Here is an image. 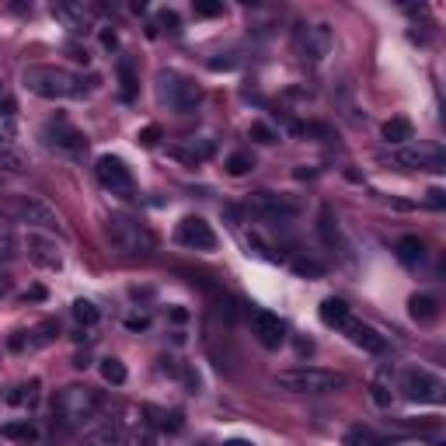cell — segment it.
<instances>
[{
	"instance_id": "6da1fadb",
	"label": "cell",
	"mask_w": 446,
	"mask_h": 446,
	"mask_svg": "<svg viewBox=\"0 0 446 446\" xmlns=\"http://www.w3.org/2000/svg\"><path fill=\"white\" fill-rule=\"evenodd\" d=\"M21 84H25V91H32L35 98H49V101L84 95V81H81L73 70H66V66H53V63L25 66Z\"/></svg>"
},
{
	"instance_id": "7a4b0ae2",
	"label": "cell",
	"mask_w": 446,
	"mask_h": 446,
	"mask_svg": "<svg viewBox=\"0 0 446 446\" xmlns=\"http://www.w3.org/2000/svg\"><path fill=\"white\" fill-rule=\"evenodd\" d=\"M101 408V394H98L95 387H88V383H70L63 387L60 394H56V405H53V412L56 418L63 422L66 429H77V425H84V422H91Z\"/></svg>"
},
{
	"instance_id": "3957f363",
	"label": "cell",
	"mask_w": 446,
	"mask_h": 446,
	"mask_svg": "<svg viewBox=\"0 0 446 446\" xmlns=\"http://www.w3.org/2000/svg\"><path fill=\"white\" fill-rule=\"evenodd\" d=\"M279 390L289 394H335L346 387V377L335 370H318V366H296V370H283L276 377Z\"/></svg>"
},
{
	"instance_id": "277c9868",
	"label": "cell",
	"mask_w": 446,
	"mask_h": 446,
	"mask_svg": "<svg viewBox=\"0 0 446 446\" xmlns=\"http://www.w3.org/2000/svg\"><path fill=\"white\" fill-rule=\"evenodd\" d=\"M108 241H112V248L123 251V255H150L154 244H157L154 234L140 220L126 217V213H115V217L108 220Z\"/></svg>"
},
{
	"instance_id": "5b68a950",
	"label": "cell",
	"mask_w": 446,
	"mask_h": 446,
	"mask_svg": "<svg viewBox=\"0 0 446 446\" xmlns=\"http://www.w3.org/2000/svg\"><path fill=\"white\" fill-rule=\"evenodd\" d=\"M157 91H160V101L171 105L175 112H192L202 101L199 84L189 81V77H182V73H171V70H164L157 77Z\"/></svg>"
},
{
	"instance_id": "8992f818",
	"label": "cell",
	"mask_w": 446,
	"mask_h": 446,
	"mask_svg": "<svg viewBox=\"0 0 446 446\" xmlns=\"http://www.w3.org/2000/svg\"><path fill=\"white\" fill-rule=\"evenodd\" d=\"M293 49L304 63H321L331 53V28L328 25H296Z\"/></svg>"
},
{
	"instance_id": "52a82bcc",
	"label": "cell",
	"mask_w": 446,
	"mask_h": 446,
	"mask_svg": "<svg viewBox=\"0 0 446 446\" xmlns=\"http://www.w3.org/2000/svg\"><path fill=\"white\" fill-rule=\"evenodd\" d=\"M95 171H98V182L112 192V195H123V199H133V195H136L133 171L126 167V160H123V157L101 154V157H98V164H95Z\"/></svg>"
},
{
	"instance_id": "ba28073f",
	"label": "cell",
	"mask_w": 446,
	"mask_h": 446,
	"mask_svg": "<svg viewBox=\"0 0 446 446\" xmlns=\"http://www.w3.org/2000/svg\"><path fill=\"white\" fill-rule=\"evenodd\" d=\"M248 209L255 213L258 220L286 223L300 213V202L289 199V195H276V192H255V195L248 199Z\"/></svg>"
},
{
	"instance_id": "9c48e42d",
	"label": "cell",
	"mask_w": 446,
	"mask_h": 446,
	"mask_svg": "<svg viewBox=\"0 0 446 446\" xmlns=\"http://www.w3.org/2000/svg\"><path fill=\"white\" fill-rule=\"evenodd\" d=\"M42 140H46L49 147L63 150V154H84V150H88L84 133L73 126L70 119H63V115H56V119H49V123L42 126Z\"/></svg>"
},
{
	"instance_id": "30bf717a",
	"label": "cell",
	"mask_w": 446,
	"mask_h": 446,
	"mask_svg": "<svg viewBox=\"0 0 446 446\" xmlns=\"http://www.w3.org/2000/svg\"><path fill=\"white\" fill-rule=\"evenodd\" d=\"M401 390H405L408 401H429V405H440L446 387H443V380L432 377L429 370H408V373L401 377Z\"/></svg>"
},
{
	"instance_id": "8fae6325",
	"label": "cell",
	"mask_w": 446,
	"mask_h": 446,
	"mask_svg": "<svg viewBox=\"0 0 446 446\" xmlns=\"http://www.w3.org/2000/svg\"><path fill=\"white\" fill-rule=\"evenodd\" d=\"M11 209H14V217L21 223H28V227H42V230H60V217H56V209L53 206H46L42 199H35V195H18L14 202H11Z\"/></svg>"
},
{
	"instance_id": "7c38bea8",
	"label": "cell",
	"mask_w": 446,
	"mask_h": 446,
	"mask_svg": "<svg viewBox=\"0 0 446 446\" xmlns=\"http://www.w3.org/2000/svg\"><path fill=\"white\" fill-rule=\"evenodd\" d=\"M175 241L182 248H192V251H213L217 248V234L202 217H185L175 230Z\"/></svg>"
},
{
	"instance_id": "4fadbf2b",
	"label": "cell",
	"mask_w": 446,
	"mask_h": 446,
	"mask_svg": "<svg viewBox=\"0 0 446 446\" xmlns=\"http://www.w3.org/2000/svg\"><path fill=\"white\" fill-rule=\"evenodd\" d=\"M394 160H398L401 167H408V171H446L443 150L432 147V143H422V147H415V150H398Z\"/></svg>"
},
{
	"instance_id": "5bb4252c",
	"label": "cell",
	"mask_w": 446,
	"mask_h": 446,
	"mask_svg": "<svg viewBox=\"0 0 446 446\" xmlns=\"http://www.w3.org/2000/svg\"><path fill=\"white\" fill-rule=\"evenodd\" d=\"M251 328H255V338L265 349H279V346L286 342V324L279 321V314L255 311V314H251Z\"/></svg>"
},
{
	"instance_id": "9a60e30c",
	"label": "cell",
	"mask_w": 446,
	"mask_h": 446,
	"mask_svg": "<svg viewBox=\"0 0 446 446\" xmlns=\"http://www.w3.org/2000/svg\"><path fill=\"white\" fill-rule=\"evenodd\" d=\"M346 328V335H349L352 346H359L363 352H373V356H380L383 349H387V338H383L377 328H370V324H363V321H346L342 324Z\"/></svg>"
},
{
	"instance_id": "2e32d148",
	"label": "cell",
	"mask_w": 446,
	"mask_h": 446,
	"mask_svg": "<svg viewBox=\"0 0 446 446\" xmlns=\"http://www.w3.org/2000/svg\"><path fill=\"white\" fill-rule=\"evenodd\" d=\"M84 446H126V425L119 418H108V422H101L88 432Z\"/></svg>"
},
{
	"instance_id": "e0dca14e",
	"label": "cell",
	"mask_w": 446,
	"mask_h": 446,
	"mask_svg": "<svg viewBox=\"0 0 446 446\" xmlns=\"http://www.w3.org/2000/svg\"><path fill=\"white\" fill-rule=\"evenodd\" d=\"M28 258H32L35 265H42V269H60V265H63L60 248H56L53 241L38 237V234H28Z\"/></svg>"
},
{
	"instance_id": "ac0fdd59",
	"label": "cell",
	"mask_w": 446,
	"mask_h": 446,
	"mask_svg": "<svg viewBox=\"0 0 446 446\" xmlns=\"http://www.w3.org/2000/svg\"><path fill=\"white\" fill-rule=\"evenodd\" d=\"M53 14L66 21L73 32H81V28H88L91 25V18H95V7H84V4H53Z\"/></svg>"
},
{
	"instance_id": "d6986e66",
	"label": "cell",
	"mask_w": 446,
	"mask_h": 446,
	"mask_svg": "<svg viewBox=\"0 0 446 446\" xmlns=\"http://www.w3.org/2000/svg\"><path fill=\"white\" fill-rule=\"evenodd\" d=\"M0 436H4V440H14V443H21V446H35V443H38V429H35L28 418L0 425Z\"/></svg>"
},
{
	"instance_id": "ffe728a7",
	"label": "cell",
	"mask_w": 446,
	"mask_h": 446,
	"mask_svg": "<svg viewBox=\"0 0 446 446\" xmlns=\"http://www.w3.org/2000/svg\"><path fill=\"white\" fill-rule=\"evenodd\" d=\"M398 258H401V265L415 269V265H422V261H425V244H422L415 234H408V237H401V241H398Z\"/></svg>"
},
{
	"instance_id": "44dd1931",
	"label": "cell",
	"mask_w": 446,
	"mask_h": 446,
	"mask_svg": "<svg viewBox=\"0 0 446 446\" xmlns=\"http://www.w3.org/2000/svg\"><path fill=\"white\" fill-rule=\"evenodd\" d=\"M321 321H324L328 328H342V324L349 321V304L338 300V296H328V300L321 304Z\"/></svg>"
},
{
	"instance_id": "7402d4cb",
	"label": "cell",
	"mask_w": 446,
	"mask_h": 446,
	"mask_svg": "<svg viewBox=\"0 0 446 446\" xmlns=\"http://www.w3.org/2000/svg\"><path fill=\"white\" fill-rule=\"evenodd\" d=\"M383 140L387 143H408V140H415V126L405 115H394V119L383 123Z\"/></svg>"
},
{
	"instance_id": "603a6c76",
	"label": "cell",
	"mask_w": 446,
	"mask_h": 446,
	"mask_svg": "<svg viewBox=\"0 0 446 446\" xmlns=\"http://www.w3.org/2000/svg\"><path fill=\"white\" fill-rule=\"evenodd\" d=\"M18 255V234H14V223L7 217H0V261H11Z\"/></svg>"
},
{
	"instance_id": "cb8c5ba5",
	"label": "cell",
	"mask_w": 446,
	"mask_h": 446,
	"mask_svg": "<svg viewBox=\"0 0 446 446\" xmlns=\"http://www.w3.org/2000/svg\"><path fill=\"white\" fill-rule=\"evenodd\" d=\"M318 230H321V237H324V244H328V248L342 244V230H338V220H335V213H331V209H321Z\"/></svg>"
},
{
	"instance_id": "d4e9b609",
	"label": "cell",
	"mask_w": 446,
	"mask_h": 446,
	"mask_svg": "<svg viewBox=\"0 0 446 446\" xmlns=\"http://www.w3.org/2000/svg\"><path fill=\"white\" fill-rule=\"evenodd\" d=\"M408 307H412V318L422 321V324L436 321V314H440V307H436V300H432V296H412V300H408Z\"/></svg>"
},
{
	"instance_id": "484cf974",
	"label": "cell",
	"mask_w": 446,
	"mask_h": 446,
	"mask_svg": "<svg viewBox=\"0 0 446 446\" xmlns=\"http://www.w3.org/2000/svg\"><path fill=\"white\" fill-rule=\"evenodd\" d=\"M0 167H7V171H14V175H21L25 167H28V160L21 150H14L7 140H0Z\"/></svg>"
},
{
	"instance_id": "4316f807",
	"label": "cell",
	"mask_w": 446,
	"mask_h": 446,
	"mask_svg": "<svg viewBox=\"0 0 446 446\" xmlns=\"http://www.w3.org/2000/svg\"><path fill=\"white\" fill-rule=\"evenodd\" d=\"M171 154H175L178 160H189V164H195V160H206L209 154H213V143H195V140H192L189 147H175Z\"/></svg>"
},
{
	"instance_id": "83f0119b",
	"label": "cell",
	"mask_w": 446,
	"mask_h": 446,
	"mask_svg": "<svg viewBox=\"0 0 446 446\" xmlns=\"http://www.w3.org/2000/svg\"><path fill=\"white\" fill-rule=\"evenodd\" d=\"M101 377L119 387V383H126V366H123L115 356H108V359H101Z\"/></svg>"
},
{
	"instance_id": "f1b7e54d",
	"label": "cell",
	"mask_w": 446,
	"mask_h": 446,
	"mask_svg": "<svg viewBox=\"0 0 446 446\" xmlns=\"http://www.w3.org/2000/svg\"><path fill=\"white\" fill-rule=\"evenodd\" d=\"M73 318L81 321L84 328H91V324H98V318H101V311H98V307L91 304V300H77V304H73Z\"/></svg>"
},
{
	"instance_id": "f546056e",
	"label": "cell",
	"mask_w": 446,
	"mask_h": 446,
	"mask_svg": "<svg viewBox=\"0 0 446 446\" xmlns=\"http://www.w3.org/2000/svg\"><path fill=\"white\" fill-rule=\"evenodd\" d=\"M251 167H255V157H251V154H230V160H227V175H234V178L248 175Z\"/></svg>"
},
{
	"instance_id": "4dcf8cb0",
	"label": "cell",
	"mask_w": 446,
	"mask_h": 446,
	"mask_svg": "<svg viewBox=\"0 0 446 446\" xmlns=\"http://www.w3.org/2000/svg\"><path fill=\"white\" fill-rule=\"evenodd\" d=\"M346 446H377V440H373V432L366 425H352L346 432Z\"/></svg>"
},
{
	"instance_id": "1f68e13d",
	"label": "cell",
	"mask_w": 446,
	"mask_h": 446,
	"mask_svg": "<svg viewBox=\"0 0 446 446\" xmlns=\"http://www.w3.org/2000/svg\"><path fill=\"white\" fill-rule=\"evenodd\" d=\"M119 77H123V98L133 101V95H136V77H133V63H129V60L119 63Z\"/></svg>"
},
{
	"instance_id": "d6a6232c",
	"label": "cell",
	"mask_w": 446,
	"mask_h": 446,
	"mask_svg": "<svg viewBox=\"0 0 446 446\" xmlns=\"http://www.w3.org/2000/svg\"><path fill=\"white\" fill-rule=\"evenodd\" d=\"M53 335H60V328H56V321H46V324L35 331V338L28 346H46V342H53Z\"/></svg>"
},
{
	"instance_id": "836d02e7",
	"label": "cell",
	"mask_w": 446,
	"mask_h": 446,
	"mask_svg": "<svg viewBox=\"0 0 446 446\" xmlns=\"http://www.w3.org/2000/svg\"><path fill=\"white\" fill-rule=\"evenodd\" d=\"M7 401H11V405H25V401L32 405L35 401V383H28V387H14V390L7 394Z\"/></svg>"
},
{
	"instance_id": "e575fe53",
	"label": "cell",
	"mask_w": 446,
	"mask_h": 446,
	"mask_svg": "<svg viewBox=\"0 0 446 446\" xmlns=\"http://www.w3.org/2000/svg\"><path fill=\"white\" fill-rule=\"evenodd\" d=\"M248 133H251V136H255L258 143H276V140H279V136H276V133H272V129L265 126V123H251V129H248Z\"/></svg>"
},
{
	"instance_id": "d590c367",
	"label": "cell",
	"mask_w": 446,
	"mask_h": 446,
	"mask_svg": "<svg viewBox=\"0 0 446 446\" xmlns=\"http://www.w3.org/2000/svg\"><path fill=\"white\" fill-rule=\"evenodd\" d=\"M195 14H199V18H217V14H223V4H209V0H195Z\"/></svg>"
},
{
	"instance_id": "8d00e7d4",
	"label": "cell",
	"mask_w": 446,
	"mask_h": 446,
	"mask_svg": "<svg viewBox=\"0 0 446 446\" xmlns=\"http://www.w3.org/2000/svg\"><path fill=\"white\" fill-rule=\"evenodd\" d=\"M160 25H164L167 32H182V21H178V14H175V11H167V7L160 11Z\"/></svg>"
},
{
	"instance_id": "74e56055",
	"label": "cell",
	"mask_w": 446,
	"mask_h": 446,
	"mask_svg": "<svg viewBox=\"0 0 446 446\" xmlns=\"http://www.w3.org/2000/svg\"><path fill=\"white\" fill-rule=\"evenodd\" d=\"M293 269H296L300 276H321V272H324V265H318V261H293Z\"/></svg>"
},
{
	"instance_id": "f35d334b",
	"label": "cell",
	"mask_w": 446,
	"mask_h": 446,
	"mask_svg": "<svg viewBox=\"0 0 446 446\" xmlns=\"http://www.w3.org/2000/svg\"><path fill=\"white\" fill-rule=\"evenodd\" d=\"M126 328L129 331H143V328H150V318H147V314H129Z\"/></svg>"
},
{
	"instance_id": "ab89813d",
	"label": "cell",
	"mask_w": 446,
	"mask_h": 446,
	"mask_svg": "<svg viewBox=\"0 0 446 446\" xmlns=\"http://www.w3.org/2000/svg\"><path fill=\"white\" fill-rule=\"evenodd\" d=\"M157 140H160V129L157 126H147L143 133H140V143H143V147H154Z\"/></svg>"
},
{
	"instance_id": "60d3db41",
	"label": "cell",
	"mask_w": 446,
	"mask_h": 446,
	"mask_svg": "<svg viewBox=\"0 0 446 446\" xmlns=\"http://www.w3.org/2000/svg\"><path fill=\"white\" fill-rule=\"evenodd\" d=\"M429 206H432V209H443V206H446V192L443 189H429Z\"/></svg>"
},
{
	"instance_id": "b9f144b4",
	"label": "cell",
	"mask_w": 446,
	"mask_h": 446,
	"mask_svg": "<svg viewBox=\"0 0 446 446\" xmlns=\"http://www.w3.org/2000/svg\"><path fill=\"white\" fill-rule=\"evenodd\" d=\"M101 46H105V49H115V46H119L115 32H101Z\"/></svg>"
},
{
	"instance_id": "7bdbcfd3",
	"label": "cell",
	"mask_w": 446,
	"mask_h": 446,
	"mask_svg": "<svg viewBox=\"0 0 446 446\" xmlns=\"http://www.w3.org/2000/svg\"><path fill=\"white\" fill-rule=\"evenodd\" d=\"M0 108H7V112L14 108V105H11V98H7V91H4V81H0Z\"/></svg>"
},
{
	"instance_id": "ee69618b",
	"label": "cell",
	"mask_w": 446,
	"mask_h": 446,
	"mask_svg": "<svg viewBox=\"0 0 446 446\" xmlns=\"http://www.w3.org/2000/svg\"><path fill=\"white\" fill-rule=\"evenodd\" d=\"M223 446H255V443H248V440H227Z\"/></svg>"
}]
</instances>
